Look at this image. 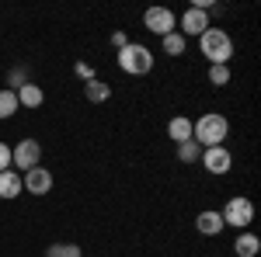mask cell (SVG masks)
Returning <instances> with one entry per match:
<instances>
[{"instance_id":"obj_1","label":"cell","mask_w":261,"mask_h":257,"mask_svg":"<svg viewBox=\"0 0 261 257\" xmlns=\"http://www.w3.org/2000/svg\"><path fill=\"white\" fill-rule=\"evenodd\" d=\"M199 49L209 60V66H230V60H233V39L223 28H213V24L199 35Z\"/></svg>"},{"instance_id":"obj_2","label":"cell","mask_w":261,"mask_h":257,"mask_svg":"<svg viewBox=\"0 0 261 257\" xmlns=\"http://www.w3.org/2000/svg\"><path fill=\"white\" fill-rule=\"evenodd\" d=\"M226 132H230V122L223 119L220 111H205L202 119L192 122V139L199 142L202 150H209V146H223Z\"/></svg>"},{"instance_id":"obj_3","label":"cell","mask_w":261,"mask_h":257,"mask_svg":"<svg viewBox=\"0 0 261 257\" xmlns=\"http://www.w3.org/2000/svg\"><path fill=\"white\" fill-rule=\"evenodd\" d=\"M119 70L129 73V77H146V73L153 70V52H150V45H143V42L122 45L119 49Z\"/></svg>"},{"instance_id":"obj_4","label":"cell","mask_w":261,"mask_h":257,"mask_svg":"<svg viewBox=\"0 0 261 257\" xmlns=\"http://www.w3.org/2000/svg\"><path fill=\"white\" fill-rule=\"evenodd\" d=\"M220 219H223V226H230V230H247L251 222H254V202L251 198H244V195H233L226 205L220 209Z\"/></svg>"},{"instance_id":"obj_5","label":"cell","mask_w":261,"mask_h":257,"mask_svg":"<svg viewBox=\"0 0 261 257\" xmlns=\"http://www.w3.org/2000/svg\"><path fill=\"white\" fill-rule=\"evenodd\" d=\"M39 163H42L39 139H21L18 146H11V170L24 174V170H32V167H39Z\"/></svg>"},{"instance_id":"obj_6","label":"cell","mask_w":261,"mask_h":257,"mask_svg":"<svg viewBox=\"0 0 261 257\" xmlns=\"http://www.w3.org/2000/svg\"><path fill=\"white\" fill-rule=\"evenodd\" d=\"M143 28L150 32V35H171V32H178V14L171 11V7H146V14H143Z\"/></svg>"},{"instance_id":"obj_7","label":"cell","mask_w":261,"mask_h":257,"mask_svg":"<svg viewBox=\"0 0 261 257\" xmlns=\"http://www.w3.org/2000/svg\"><path fill=\"white\" fill-rule=\"evenodd\" d=\"M209 24H213V21H209V14H205V11H199V7H188V11L178 18V35H181V39H199Z\"/></svg>"},{"instance_id":"obj_8","label":"cell","mask_w":261,"mask_h":257,"mask_svg":"<svg viewBox=\"0 0 261 257\" xmlns=\"http://www.w3.org/2000/svg\"><path fill=\"white\" fill-rule=\"evenodd\" d=\"M199 163L209 170V174H216V178H223L230 167H233V157H230V150L226 146H209V150H202Z\"/></svg>"},{"instance_id":"obj_9","label":"cell","mask_w":261,"mask_h":257,"mask_svg":"<svg viewBox=\"0 0 261 257\" xmlns=\"http://www.w3.org/2000/svg\"><path fill=\"white\" fill-rule=\"evenodd\" d=\"M21 184H24L28 195H49L53 191V170L39 163V167H32V170L21 174Z\"/></svg>"},{"instance_id":"obj_10","label":"cell","mask_w":261,"mask_h":257,"mask_svg":"<svg viewBox=\"0 0 261 257\" xmlns=\"http://www.w3.org/2000/svg\"><path fill=\"white\" fill-rule=\"evenodd\" d=\"M195 230H199L202 237H220L226 226H223V219H220L216 209H202L199 216H195Z\"/></svg>"},{"instance_id":"obj_11","label":"cell","mask_w":261,"mask_h":257,"mask_svg":"<svg viewBox=\"0 0 261 257\" xmlns=\"http://www.w3.org/2000/svg\"><path fill=\"white\" fill-rule=\"evenodd\" d=\"M21 191H24V184H21V174L18 170H0V198L4 202H11V198H18Z\"/></svg>"},{"instance_id":"obj_12","label":"cell","mask_w":261,"mask_h":257,"mask_svg":"<svg viewBox=\"0 0 261 257\" xmlns=\"http://www.w3.org/2000/svg\"><path fill=\"white\" fill-rule=\"evenodd\" d=\"M258 250H261V240L251 230H241L237 240H233V254L237 257H258Z\"/></svg>"},{"instance_id":"obj_13","label":"cell","mask_w":261,"mask_h":257,"mask_svg":"<svg viewBox=\"0 0 261 257\" xmlns=\"http://www.w3.org/2000/svg\"><path fill=\"white\" fill-rule=\"evenodd\" d=\"M84 98L91 101V104H105V101L112 98V83H105L101 77L87 80V83H84Z\"/></svg>"},{"instance_id":"obj_14","label":"cell","mask_w":261,"mask_h":257,"mask_svg":"<svg viewBox=\"0 0 261 257\" xmlns=\"http://www.w3.org/2000/svg\"><path fill=\"white\" fill-rule=\"evenodd\" d=\"M167 136L174 139V146L188 142V139H192V119H185V115H174V119L167 122Z\"/></svg>"},{"instance_id":"obj_15","label":"cell","mask_w":261,"mask_h":257,"mask_svg":"<svg viewBox=\"0 0 261 257\" xmlns=\"http://www.w3.org/2000/svg\"><path fill=\"white\" fill-rule=\"evenodd\" d=\"M14 94H18V108H39L42 101H45L39 83H24V87H18Z\"/></svg>"},{"instance_id":"obj_16","label":"cell","mask_w":261,"mask_h":257,"mask_svg":"<svg viewBox=\"0 0 261 257\" xmlns=\"http://www.w3.org/2000/svg\"><path fill=\"white\" fill-rule=\"evenodd\" d=\"M14 111H18V94H14L11 87H4V91H0V122L11 119Z\"/></svg>"},{"instance_id":"obj_17","label":"cell","mask_w":261,"mask_h":257,"mask_svg":"<svg viewBox=\"0 0 261 257\" xmlns=\"http://www.w3.org/2000/svg\"><path fill=\"white\" fill-rule=\"evenodd\" d=\"M161 49H164V56H185V39L178 32H171V35L161 39Z\"/></svg>"},{"instance_id":"obj_18","label":"cell","mask_w":261,"mask_h":257,"mask_svg":"<svg viewBox=\"0 0 261 257\" xmlns=\"http://www.w3.org/2000/svg\"><path fill=\"white\" fill-rule=\"evenodd\" d=\"M199 157H202V146L195 142V139H188V142L178 146V160L181 163H199Z\"/></svg>"},{"instance_id":"obj_19","label":"cell","mask_w":261,"mask_h":257,"mask_svg":"<svg viewBox=\"0 0 261 257\" xmlns=\"http://www.w3.org/2000/svg\"><path fill=\"white\" fill-rule=\"evenodd\" d=\"M45 257H81V247L77 243H53L45 250Z\"/></svg>"},{"instance_id":"obj_20","label":"cell","mask_w":261,"mask_h":257,"mask_svg":"<svg viewBox=\"0 0 261 257\" xmlns=\"http://www.w3.org/2000/svg\"><path fill=\"white\" fill-rule=\"evenodd\" d=\"M209 83L213 87H226L230 83V66H209Z\"/></svg>"},{"instance_id":"obj_21","label":"cell","mask_w":261,"mask_h":257,"mask_svg":"<svg viewBox=\"0 0 261 257\" xmlns=\"http://www.w3.org/2000/svg\"><path fill=\"white\" fill-rule=\"evenodd\" d=\"M7 83H11V91H18V87H24V83H32V80H28V70H24V66H14V70L7 73Z\"/></svg>"},{"instance_id":"obj_22","label":"cell","mask_w":261,"mask_h":257,"mask_svg":"<svg viewBox=\"0 0 261 257\" xmlns=\"http://www.w3.org/2000/svg\"><path fill=\"white\" fill-rule=\"evenodd\" d=\"M73 73H77L84 83H87V80H94V70H91V63H77V66H73Z\"/></svg>"},{"instance_id":"obj_23","label":"cell","mask_w":261,"mask_h":257,"mask_svg":"<svg viewBox=\"0 0 261 257\" xmlns=\"http://www.w3.org/2000/svg\"><path fill=\"white\" fill-rule=\"evenodd\" d=\"M7 167H11V146L0 142V170H7Z\"/></svg>"},{"instance_id":"obj_24","label":"cell","mask_w":261,"mask_h":257,"mask_svg":"<svg viewBox=\"0 0 261 257\" xmlns=\"http://www.w3.org/2000/svg\"><path fill=\"white\" fill-rule=\"evenodd\" d=\"M112 45H115V49H122V45H129V39H125V32H115V35H112Z\"/></svg>"}]
</instances>
